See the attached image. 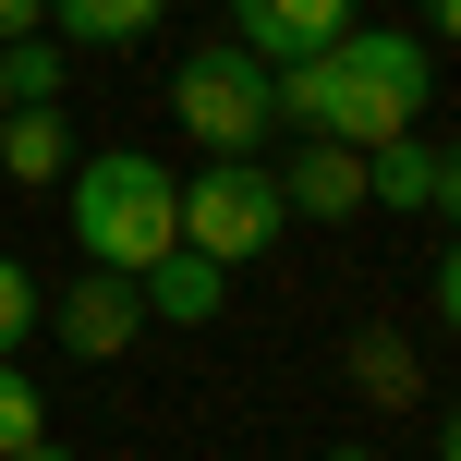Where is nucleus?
Listing matches in <instances>:
<instances>
[{"label":"nucleus","mask_w":461,"mask_h":461,"mask_svg":"<svg viewBox=\"0 0 461 461\" xmlns=\"http://www.w3.org/2000/svg\"><path fill=\"white\" fill-rule=\"evenodd\" d=\"M0 110H13V97H0Z\"/></svg>","instance_id":"nucleus-20"},{"label":"nucleus","mask_w":461,"mask_h":461,"mask_svg":"<svg viewBox=\"0 0 461 461\" xmlns=\"http://www.w3.org/2000/svg\"><path fill=\"white\" fill-rule=\"evenodd\" d=\"M134 303H146V316H170V328H207L219 303H230V267H207V255L170 243L158 267H134Z\"/></svg>","instance_id":"nucleus-9"},{"label":"nucleus","mask_w":461,"mask_h":461,"mask_svg":"<svg viewBox=\"0 0 461 461\" xmlns=\"http://www.w3.org/2000/svg\"><path fill=\"white\" fill-rule=\"evenodd\" d=\"M0 170H13V183H61V170H73L61 110H0Z\"/></svg>","instance_id":"nucleus-11"},{"label":"nucleus","mask_w":461,"mask_h":461,"mask_svg":"<svg viewBox=\"0 0 461 461\" xmlns=\"http://www.w3.org/2000/svg\"><path fill=\"white\" fill-rule=\"evenodd\" d=\"M352 24V0H230V49H243V61H303V49H328Z\"/></svg>","instance_id":"nucleus-7"},{"label":"nucleus","mask_w":461,"mask_h":461,"mask_svg":"<svg viewBox=\"0 0 461 461\" xmlns=\"http://www.w3.org/2000/svg\"><path fill=\"white\" fill-rule=\"evenodd\" d=\"M449 194H461V170H449V146L425 134H389V146H365V207H413V219H449Z\"/></svg>","instance_id":"nucleus-5"},{"label":"nucleus","mask_w":461,"mask_h":461,"mask_svg":"<svg viewBox=\"0 0 461 461\" xmlns=\"http://www.w3.org/2000/svg\"><path fill=\"white\" fill-rule=\"evenodd\" d=\"M13 37H49V0H0V49Z\"/></svg>","instance_id":"nucleus-16"},{"label":"nucleus","mask_w":461,"mask_h":461,"mask_svg":"<svg viewBox=\"0 0 461 461\" xmlns=\"http://www.w3.org/2000/svg\"><path fill=\"white\" fill-rule=\"evenodd\" d=\"M13 461H73V449H49V438H37V449H13Z\"/></svg>","instance_id":"nucleus-19"},{"label":"nucleus","mask_w":461,"mask_h":461,"mask_svg":"<svg viewBox=\"0 0 461 461\" xmlns=\"http://www.w3.org/2000/svg\"><path fill=\"white\" fill-rule=\"evenodd\" d=\"M267 97H279L292 134H328V146L365 158V146H389V134H413V122H425V97H438V49L401 37V24H340L328 49L279 61Z\"/></svg>","instance_id":"nucleus-1"},{"label":"nucleus","mask_w":461,"mask_h":461,"mask_svg":"<svg viewBox=\"0 0 461 461\" xmlns=\"http://www.w3.org/2000/svg\"><path fill=\"white\" fill-rule=\"evenodd\" d=\"M449 24H461V0H425V49H438V37H449Z\"/></svg>","instance_id":"nucleus-17"},{"label":"nucleus","mask_w":461,"mask_h":461,"mask_svg":"<svg viewBox=\"0 0 461 461\" xmlns=\"http://www.w3.org/2000/svg\"><path fill=\"white\" fill-rule=\"evenodd\" d=\"M61 86H73L61 37H13L0 49V97H13V110H61Z\"/></svg>","instance_id":"nucleus-12"},{"label":"nucleus","mask_w":461,"mask_h":461,"mask_svg":"<svg viewBox=\"0 0 461 461\" xmlns=\"http://www.w3.org/2000/svg\"><path fill=\"white\" fill-rule=\"evenodd\" d=\"M316 461H376V449H365V438H340V449H316Z\"/></svg>","instance_id":"nucleus-18"},{"label":"nucleus","mask_w":461,"mask_h":461,"mask_svg":"<svg viewBox=\"0 0 461 461\" xmlns=\"http://www.w3.org/2000/svg\"><path fill=\"white\" fill-rule=\"evenodd\" d=\"M170 0H49V37L61 49H122V37H146Z\"/></svg>","instance_id":"nucleus-10"},{"label":"nucleus","mask_w":461,"mask_h":461,"mask_svg":"<svg viewBox=\"0 0 461 461\" xmlns=\"http://www.w3.org/2000/svg\"><path fill=\"white\" fill-rule=\"evenodd\" d=\"M49 438V401H37V376H24V365H0V461H13V449H37Z\"/></svg>","instance_id":"nucleus-15"},{"label":"nucleus","mask_w":461,"mask_h":461,"mask_svg":"<svg viewBox=\"0 0 461 461\" xmlns=\"http://www.w3.org/2000/svg\"><path fill=\"white\" fill-rule=\"evenodd\" d=\"M352 389H365V401H389V413H401V401H413L425 376H413V352H401V340H352Z\"/></svg>","instance_id":"nucleus-13"},{"label":"nucleus","mask_w":461,"mask_h":461,"mask_svg":"<svg viewBox=\"0 0 461 461\" xmlns=\"http://www.w3.org/2000/svg\"><path fill=\"white\" fill-rule=\"evenodd\" d=\"M37 316H49V292L24 279V255H0V365H13V352L37 340Z\"/></svg>","instance_id":"nucleus-14"},{"label":"nucleus","mask_w":461,"mask_h":461,"mask_svg":"<svg viewBox=\"0 0 461 461\" xmlns=\"http://www.w3.org/2000/svg\"><path fill=\"white\" fill-rule=\"evenodd\" d=\"M267 183H279V219H352V207H365V158L328 146V134H303L292 170H267Z\"/></svg>","instance_id":"nucleus-8"},{"label":"nucleus","mask_w":461,"mask_h":461,"mask_svg":"<svg viewBox=\"0 0 461 461\" xmlns=\"http://www.w3.org/2000/svg\"><path fill=\"white\" fill-rule=\"evenodd\" d=\"M170 219H183V255H207V267H255V255L292 230L267 158H207L194 183H170Z\"/></svg>","instance_id":"nucleus-3"},{"label":"nucleus","mask_w":461,"mask_h":461,"mask_svg":"<svg viewBox=\"0 0 461 461\" xmlns=\"http://www.w3.org/2000/svg\"><path fill=\"white\" fill-rule=\"evenodd\" d=\"M170 183H183V170H158L146 146H97V158H73V170H61V207H73V243H86V267H110V279L158 267V255L183 243V219H170Z\"/></svg>","instance_id":"nucleus-2"},{"label":"nucleus","mask_w":461,"mask_h":461,"mask_svg":"<svg viewBox=\"0 0 461 461\" xmlns=\"http://www.w3.org/2000/svg\"><path fill=\"white\" fill-rule=\"evenodd\" d=\"M170 122H183L207 158H267L279 134V97H267V61H243V49H194L183 73H170Z\"/></svg>","instance_id":"nucleus-4"},{"label":"nucleus","mask_w":461,"mask_h":461,"mask_svg":"<svg viewBox=\"0 0 461 461\" xmlns=\"http://www.w3.org/2000/svg\"><path fill=\"white\" fill-rule=\"evenodd\" d=\"M37 328H61V340L86 352V365H122V352H134V328H146V303H134V279H110V267H86V279H73V292L49 303Z\"/></svg>","instance_id":"nucleus-6"}]
</instances>
